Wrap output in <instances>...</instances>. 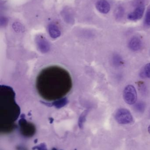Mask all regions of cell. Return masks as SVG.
Instances as JSON below:
<instances>
[{
  "label": "cell",
  "instance_id": "9c48e42d",
  "mask_svg": "<svg viewBox=\"0 0 150 150\" xmlns=\"http://www.w3.org/2000/svg\"><path fill=\"white\" fill-rule=\"evenodd\" d=\"M112 65L115 67H121L124 64V61L121 56L118 54H114L112 58Z\"/></svg>",
  "mask_w": 150,
  "mask_h": 150
},
{
  "label": "cell",
  "instance_id": "3957f363",
  "mask_svg": "<svg viewBox=\"0 0 150 150\" xmlns=\"http://www.w3.org/2000/svg\"><path fill=\"white\" fill-rule=\"evenodd\" d=\"M115 119L120 124H128L133 121V115L129 110L126 108H120L115 114Z\"/></svg>",
  "mask_w": 150,
  "mask_h": 150
},
{
  "label": "cell",
  "instance_id": "52a82bcc",
  "mask_svg": "<svg viewBox=\"0 0 150 150\" xmlns=\"http://www.w3.org/2000/svg\"><path fill=\"white\" fill-rule=\"evenodd\" d=\"M97 10L103 14H107L111 9L110 4L106 0H99L96 4Z\"/></svg>",
  "mask_w": 150,
  "mask_h": 150
},
{
  "label": "cell",
  "instance_id": "7c38bea8",
  "mask_svg": "<svg viewBox=\"0 0 150 150\" xmlns=\"http://www.w3.org/2000/svg\"><path fill=\"white\" fill-rule=\"evenodd\" d=\"M144 73L145 76L150 79V63L145 65L144 68Z\"/></svg>",
  "mask_w": 150,
  "mask_h": 150
},
{
  "label": "cell",
  "instance_id": "8992f818",
  "mask_svg": "<svg viewBox=\"0 0 150 150\" xmlns=\"http://www.w3.org/2000/svg\"><path fill=\"white\" fill-rule=\"evenodd\" d=\"M145 10V6L143 4L138 5L135 9L128 15V19L131 21H136L141 19Z\"/></svg>",
  "mask_w": 150,
  "mask_h": 150
},
{
  "label": "cell",
  "instance_id": "5b68a950",
  "mask_svg": "<svg viewBox=\"0 0 150 150\" xmlns=\"http://www.w3.org/2000/svg\"><path fill=\"white\" fill-rule=\"evenodd\" d=\"M18 122L22 134L27 137L32 136L34 134L35 128L32 124L27 122L24 118L21 119Z\"/></svg>",
  "mask_w": 150,
  "mask_h": 150
},
{
  "label": "cell",
  "instance_id": "30bf717a",
  "mask_svg": "<svg viewBox=\"0 0 150 150\" xmlns=\"http://www.w3.org/2000/svg\"><path fill=\"white\" fill-rule=\"evenodd\" d=\"M135 110L139 113H143L145 111V103L144 102L140 101V102H137L135 105H134Z\"/></svg>",
  "mask_w": 150,
  "mask_h": 150
},
{
  "label": "cell",
  "instance_id": "6da1fadb",
  "mask_svg": "<svg viewBox=\"0 0 150 150\" xmlns=\"http://www.w3.org/2000/svg\"><path fill=\"white\" fill-rule=\"evenodd\" d=\"M73 82L70 74L59 66L43 69L36 80V88L41 98L48 101L59 100L71 91Z\"/></svg>",
  "mask_w": 150,
  "mask_h": 150
},
{
  "label": "cell",
  "instance_id": "ba28073f",
  "mask_svg": "<svg viewBox=\"0 0 150 150\" xmlns=\"http://www.w3.org/2000/svg\"><path fill=\"white\" fill-rule=\"evenodd\" d=\"M141 40L138 37L132 38L129 43V48L133 51H138L142 47Z\"/></svg>",
  "mask_w": 150,
  "mask_h": 150
},
{
  "label": "cell",
  "instance_id": "7a4b0ae2",
  "mask_svg": "<svg viewBox=\"0 0 150 150\" xmlns=\"http://www.w3.org/2000/svg\"><path fill=\"white\" fill-rule=\"evenodd\" d=\"M20 108L16 100V94L11 87L0 86V127L1 130L9 131L14 128L19 117Z\"/></svg>",
  "mask_w": 150,
  "mask_h": 150
},
{
  "label": "cell",
  "instance_id": "277c9868",
  "mask_svg": "<svg viewBox=\"0 0 150 150\" xmlns=\"http://www.w3.org/2000/svg\"><path fill=\"white\" fill-rule=\"evenodd\" d=\"M123 97L127 104H134L137 98V92L134 86L132 85L127 86L123 91Z\"/></svg>",
  "mask_w": 150,
  "mask_h": 150
},
{
  "label": "cell",
  "instance_id": "5bb4252c",
  "mask_svg": "<svg viewBox=\"0 0 150 150\" xmlns=\"http://www.w3.org/2000/svg\"><path fill=\"white\" fill-rule=\"evenodd\" d=\"M148 131H149V133L150 134V125L149 126V127H148Z\"/></svg>",
  "mask_w": 150,
  "mask_h": 150
},
{
  "label": "cell",
  "instance_id": "8fae6325",
  "mask_svg": "<svg viewBox=\"0 0 150 150\" xmlns=\"http://www.w3.org/2000/svg\"><path fill=\"white\" fill-rule=\"evenodd\" d=\"M124 13H125V10H124V8L122 6H119L115 9V11H114L115 18L117 19L121 18L123 17Z\"/></svg>",
  "mask_w": 150,
  "mask_h": 150
},
{
  "label": "cell",
  "instance_id": "4fadbf2b",
  "mask_svg": "<svg viewBox=\"0 0 150 150\" xmlns=\"http://www.w3.org/2000/svg\"><path fill=\"white\" fill-rule=\"evenodd\" d=\"M145 23L147 25L150 26V8L146 12L145 18Z\"/></svg>",
  "mask_w": 150,
  "mask_h": 150
}]
</instances>
